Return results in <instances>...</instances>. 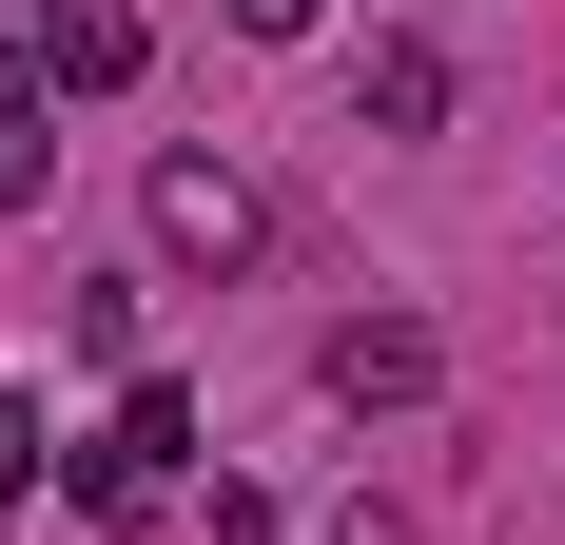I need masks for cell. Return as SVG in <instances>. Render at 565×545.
Here are the masks:
<instances>
[{"mask_svg":"<svg viewBox=\"0 0 565 545\" xmlns=\"http://www.w3.org/2000/svg\"><path fill=\"white\" fill-rule=\"evenodd\" d=\"M175 448H195V389L137 371V389H117V429L58 448V468H78V506H98V526H157V506H175Z\"/></svg>","mask_w":565,"mask_h":545,"instance_id":"6da1fadb","label":"cell"},{"mask_svg":"<svg viewBox=\"0 0 565 545\" xmlns=\"http://www.w3.org/2000/svg\"><path fill=\"white\" fill-rule=\"evenodd\" d=\"M137 215H157V254H175V272H254V234H274L234 157H157V195H137Z\"/></svg>","mask_w":565,"mask_h":545,"instance_id":"7a4b0ae2","label":"cell"},{"mask_svg":"<svg viewBox=\"0 0 565 545\" xmlns=\"http://www.w3.org/2000/svg\"><path fill=\"white\" fill-rule=\"evenodd\" d=\"M137 58H157V40H137V0H40V78H58V98H117Z\"/></svg>","mask_w":565,"mask_h":545,"instance_id":"3957f363","label":"cell"},{"mask_svg":"<svg viewBox=\"0 0 565 545\" xmlns=\"http://www.w3.org/2000/svg\"><path fill=\"white\" fill-rule=\"evenodd\" d=\"M332 409H429V331H409V312H351L332 331Z\"/></svg>","mask_w":565,"mask_h":545,"instance_id":"277c9868","label":"cell"},{"mask_svg":"<svg viewBox=\"0 0 565 545\" xmlns=\"http://www.w3.org/2000/svg\"><path fill=\"white\" fill-rule=\"evenodd\" d=\"M351 117H371V137H449V58H429V40H371V58H351Z\"/></svg>","mask_w":565,"mask_h":545,"instance_id":"5b68a950","label":"cell"},{"mask_svg":"<svg viewBox=\"0 0 565 545\" xmlns=\"http://www.w3.org/2000/svg\"><path fill=\"white\" fill-rule=\"evenodd\" d=\"M40 468H58V429H40V389H0V506L40 488Z\"/></svg>","mask_w":565,"mask_h":545,"instance_id":"8992f818","label":"cell"},{"mask_svg":"<svg viewBox=\"0 0 565 545\" xmlns=\"http://www.w3.org/2000/svg\"><path fill=\"white\" fill-rule=\"evenodd\" d=\"M0 215H40V117H0Z\"/></svg>","mask_w":565,"mask_h":545,"instance_id":"52a82bcc","label":"cell"},{"mask_svg":"<svg viewBox=\"0 0 565 545\" xmlns=\"http://www.w3.org/2000/svg\"><path fill=\"white\" fill-rule=\"evenodd\" d=\"M58 98V78H40V40H0V117H40Z\"/></svg>","mask_w":565,"mask_h":545,"instance_id":"ba28073f","label":"cell"},{"mask_svg":"<svg viewBox=\"0 0 565 545\" xmlns=\"http://www.w3.org/2000/svg\"><path fill=\"white\" fill-rule=\"evenodd\" d=\"M234 40H312V0H234Z\"/></svg>","mask_w":565,"mask_h":545,"instance_id":"9c48e42d","label":"cell"},{"mask_svg":"<svg viewBox=\"0 0 565 545\" xmlns=\"http://www.w3.org/2000/svg\"><path fill=\"white\" fill-rule=\"evenodd\" d=\"M332 545H409V526H391V506H351V526H332Z\"/></svg>","mask_w":565,"mask_h":545,"instance_id":"30bf717a","label":"cell"}]
</instances>
